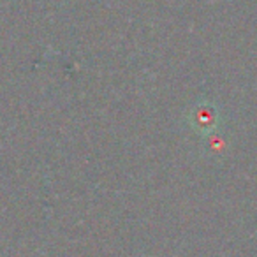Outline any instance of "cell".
Wrapping results in <instances>:
<instances>
[{
    "label": "cell",
    "mask_w": 257,
    "mask_h": 257,
    "mask_svg": "<svg viewBox=\"0 0 257 257\" xmlns=\"http://www.w3.org/2000/svg\"><path fill=\"white\" fill-rule=\"evenodd\" d=\"M189 121L194 131L201 134H211L217 131L218 111L213 104H197L189 114Z\"/></svg>",
    "instance_id": "obj_1"
}]
</instances>
